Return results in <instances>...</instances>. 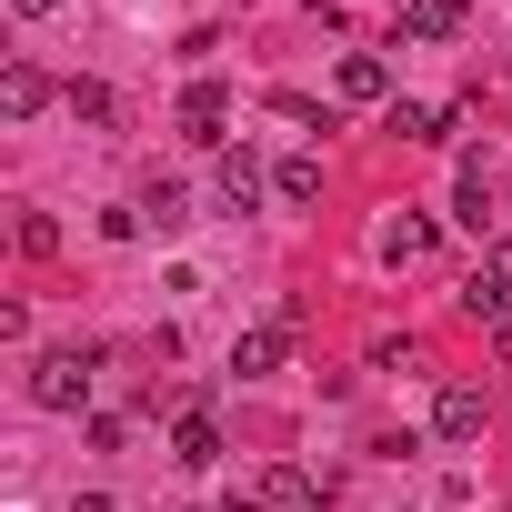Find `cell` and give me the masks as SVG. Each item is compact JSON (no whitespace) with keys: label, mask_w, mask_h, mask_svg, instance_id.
I'll list each match as a JSON object with an SVG mask.
<instances>
[{"label":"cell","mask_w":512,"mask_h":512,"mask_svg":"<svg viewBox=\"0 0 512 512\" xmlns=\"http://www.w3.org/2000/svg\"><path fill=\"white\" fill-rule=\"evenodd\" d=\"M91 372H101V342L41 352V362H31V402H41V412H81V402H91Z\"/></svg>","instance_id":"cell-1"},{"label":"cell","mask_w":512,"mask_h":512,"mask_svg":"<svg viewBox=\"0 0 512 512\" xmlns=\"http://www.w3.org/2000/svg\"><path fill=\"white\" fill-rule=\"evenodd\" d=\"M462 312H472V322H512V241H502V231L482 241V262H472V282H462Z\"/></svg>","instance_id":"cell-2"},{"label":"cell","mask_w":512,"mask_h":512,"mask_svg":"<svg viewBox=\"0 0 512 512\" xmlns=\"http://www.w3.org/2000/svg\"><path fill=\"white\" fill-rule=\"evenodd\" d=\"M211 191H221V211H262V191H272L262 151H251V141H221V161H211Z\"/></svg>","instance_id":"cell-3"},{"label":"cell","mask_w":512,"mask_h":512,"mask_svg":"<svg viewBox=\"0 0 512 512\" xmlns=\"http://www.w3.org/2000/svg\"><path fill=\"white\" fill-rule=\"evenodd\" d=\"M221 121H231V81H211V71H201V81L181 91V131H191L201 151H221Z\"/></svg>","instance_id":"cell-4"},{"label":"cell","mask_w":512,"mask_h":512,"mask_svg":"<svg viewBox=\"0 0 512 512\" xmlns=\"http://www.w3.org/2000/svg\"><path fill=\"white\" fill-rule=\"evenodd\" d=\"M482 422H492V402H482L472 382H442V392H432V432H442V442H482Z\"/></svg>","instance_id":"cell-5"},{"label":"cell","mask_w":512,"mask_h":512,"mask_svg":"<svg viewBox=\"0 0 512 512\" xmlns=\"http://www.w3.org/2000/svg\"><path fill=\"white\" fill-rule=\"evenodd\" d=\"M171 462H181V472H211V462H221V422H211V402H191V412H181Z\"/></svg>","instance_id":"cell-6"},{"label":"cell","mask_w":512,"mask_h":512,"mask_svg":"<svg viewBox=\"0 0 512 512\" xmlns=\"http://www.w3.org/2000/svg\"><path fill=\"white\" fill-rule=\"evenodd\" d=\"M282 362H292V332H282V322H262V332L231 342V372H241V382H262V372H282Z\"/></svg>","instance_id":"cell-7"},{"label":"cell","mask_w":512,"mask_h":512,"mask_svg":"<svg viewBox=\"0 0 512 512\" xmlns=\"http://www.w3.org/2000/svg\"><path fill=\"white\" fill-rule=\"evenodd\" d=\"M332 91H342V101H392V61H382V51H342Z\"/></svg>","instance_id":"cell-8"},{"label":"cell","mask_w":512,"mask_h":512,"mask_svg":"<svg viewBox=\"0 0 512 512\" xmlns=\"http://www.w3.org/2000/svg\"><path fill=\"white\" fill-rule=\"evenodd\" d=\"M452 221L492 241V181H482V161H472V151H462V171H452Z\"/></svg>","instance_id":"cell-9"},{"label":"cell","mask_w":512,"mask_h":512,"mask_svg":"<svg viewBox=\"0 0 512 512\" xmlns=\"http://www.w3.org/2000/svg\"><path fill=\"white\" fill-rule=\"evenodd\" d=\"M0 111H11V121H41V111H51V81H41L31 61H11V71H0Z\"/></svg>","instance_id":"cell-10"},{"label":"cell","mask_w":512,"mask_h":512,"mask_svg":"<svg viewBox=\"0 0 512 512\" xmlns=\"http://www.w3.org/2000/svg\"><path fill=\"white\" fill-rule=\"evenodd\" d=\"M141 221H151V231H181V221H191V191L151 171V181H141Z\"/></svg>","instance_id":"cell-11"},{"label":"cell","mask_w":512,"mask_h":512,"mask_svg":"<svg viewBox=\"0 0 512 512\" xmlns=\"http://www.w3.org/2000/svg\"><path fill=\"white\" fill-rule=\"evenodd\" d=\"M402 31L412 41H452L462 31V0H402Z\"/></svg>","instance_id":"cell-12"},{"label":"cell","mask_w":512,"mask_h":512,"mask_svg":"<svg viewBox=\"0 0 512 512\" xmlns=\"http://www.w3.org/2000/svg\"><path fill=\"white\" fill-rule=\"evenodd\" d=\"M61 101H71V121H91V131H111V121H121V91H111V81H71Z\"/></svg>","instance_id":"cell-13"},{"label":"cell","mask_w":512,"mask_h":512,"mask_svg":"<svg viewBox=\"0 0 512 512\" xmlns=\"http://www.w3.org/2000/svg\"><path fill=\"white\" fill-rule=\"evenodd\" d=\"M272 191H282V201H322V151H292V161L272 171Z\"/></svg>","instance_id":"cell-14"},{"label":"cell","mask_w":512,"mask_h":512,"mask_svg":"<svg viewBox=\"0 0 512 512\" xmlns=\"http://www.w3.org/2000/svg\"><path fill=\"white\" fill-rule=\"evenodd\" d=\"M262 502H272V512H302V502H322V492L302 482V462H272V472H262Z\"/></svg>","instance_id":"cell-15"},{"label":"cell","mask_w":512,"mask_h":512,"mask_svg":"<svg viewBox=\"0 0 512 512\" xmlns=\"http://www.w3.org/2000/svg\"><path fill=\"white\" fill-rule=\"evenodd\" d=\"M382 251H392V262H422V251H432V221H392Z\"/></svg>","instance_id":"cell-16"},{"label":"cell","mask_w":512,"mask_h":512,"mask_svg":"<svg viewBox=\"0 0 512 512\" xmlns=\"http://www.w3.org/2000/svg\"><path fill=\"white\" fill-rule=\"evenodd\" d=\"M21 251H31V262H51V251H61V221H51V211H21Z\"/></svg>","instance_id":"cell-17"},{"label":"cell","mask_w":512,"mask_h":512,"mask_svg":"<svg viewBox=\"0 0 512 512\" xmlns=\"http://www.w3.org/2000/svg\"><path fill=\"white\" fill-rule=\"evenodd\" d=\"M21 11H61V0H21Z\"/></svg>","instance_id":"cell-18"}]
</instances>
